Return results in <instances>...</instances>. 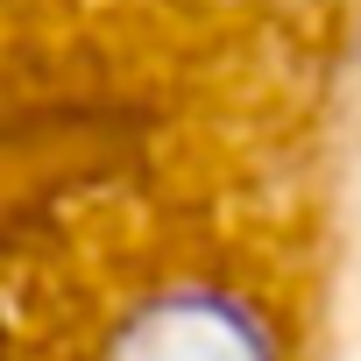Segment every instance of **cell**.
Wrapping results in <instances>:
<instances>
[{"label":"cell","instance_id":"6da1fadb","mask_svg":"<svg viewBox=\"0 0 361 361\" xmlns=\"http://www.w3.org/2000/svg\"><path fill=\"white\" fill-rule=\"evenodd\" d=\"M99 361H276V340L234 290L170 283L114 326Z\"/></svg>","mask_w":361,"mask_h":361}]
</instances>
